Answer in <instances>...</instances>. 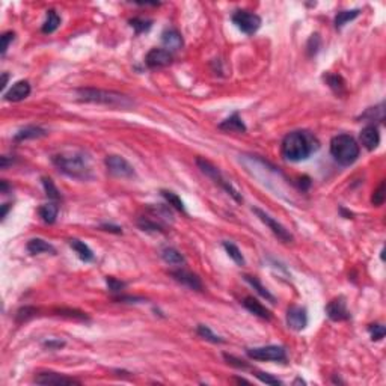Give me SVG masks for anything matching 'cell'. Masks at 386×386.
I'll return each mask as SVG.
<instances>
[{"label": "cell", "mask_w": 386, "mask_h": 386, "mask_svg": "<svg viewBox=\"0 0 386 386\" xmlns=\"http://www.w3.org/2000/svg\"><path fill=\"white\" fill-rule=\"evenodd\" d=\"M53 164L56 169L65 175L76 180H91L92 178V168L89 157L79 150L72 151H65L54 154L51 157Z\"/></svg>", "instance_id": "obj_1"}, {"label": "cell", "mask_w": 386, "mask_h": 386, "mask_svg": "<svg viewBox=\"0 0 386 386\" xmlns=\"http://www.w3.org/2000/svg\"><path fill=\"white\" fill-rule=\"evenodd\" d=\"M318 148L316 137L308 132H291L284 137L281 145L282 157L290 161L306 160Z\"/></svg>", "instance_id": "obj_2"}, {"label": "cell", "mask_w": 386, "mask_h": 386, "mask_svg": "<svg viewBox=\"0 0 386 386\" xmlns=\"http://www.w3.org/2000/svg\"><path fill=\"white\" fill-rule=\"evenodd\" d=\"M77 97L80 101L103 104V106H109V107H122L124 109V107L133 106V100L124 94L106 91V89H97V88H80V89H77Z\"/></svg>", "instance_id": "obj_3"}, {"label": "cell", "mask_w": 386, "mask_h": 386, "mask_svg": "<svg viewBox=\"0 0 386 386\" xmlns=\"http://www.w3.org/2000/svg\"><path fill=\"white\" fill-rule=\"evenodd\" d=\"M330 154L337 163L350 166L359 157V145L350 135H338L330 140Z\"/></svg>", "instance_id": "obj_4"}, {"label": "cell", "mask_w": 386, "mask_h": 386, "mask_svg": "<svg viewBox=\"0 0 386 386\" xmlns=\"http://www.w3.org/2000/svg\"><path fill=\"white\" fill-rule=\"evenodd\" d=\"M196 164H198V168L203 171V174H205L208 178H211L213 181L216 182V184H219L225 192H227L229 196H232L237 203H242L243 201V198H242V195L232 187V184L229 181H227L225 178H224V175L220 174V171L214 166V164H211L208 160L201 159V157H198L196 159Z\"/></svg>", "instance_id": "obj_5"}, {"label": "cell", "mask_w": 386, "mask_h": 386, "mask_svg": "<svg viewBox=\"0 0 386 386\" xmlns=\"http://www.w3.org/2000/svg\"><path fill=\"white\" fill-rule=\"evenodd\" d=\"M248 356L255 361H273V362H285L287 361V352L281 345H266V347L249 348Z\"/></svg>", "instance_id": "obj_6"}, {"label": "cell", "mask_w": 386, "mask_h": 386, "mask_svg": "<svg viewBox=\"0 0 386 386\" xmlns=\"http://www.w3.org/2000/svg\"><path fill=\"white\" fill-rule=\"evenodd\" d=\"M232 23L235 24L243 33L253 35L261 27V17L250 11H235L232 14Z\"/></svg>", "instance_id": "obj_7"}, {"label": "cell", "mask_w": 386, "mask_h": 386, "mask_svg": "<svg viewBox=\"0 0 386 386\" xmlns=\"http://www.w3.org/2000/svg\"><path fill=\"white\" fill-rule=\"evenodd\" d=\"M104 164L107 168V171L118 177V178H133L135 177V168L128 163V160H125L121 156H107L104 160Z\"/></svg>", "instance_id": "obj_8"}, {"label": "cell", "mask_w": 386, "mask_h": 386, "mask_svg": "<svg viewBox=\"0 0 386 386\" xmlns=\"http://www.w3.org/2000/svg\"><path fill=\"white\" fill-rule=\"evenodd\" d=\"M252 211L258 216V219L263 222V224H266L267 227L272 229V232L281 240V242H284V243H290V242H293V235L288 232V229H285V228L282 227L278 220H274L272 216H269L266 211H263V210H260V208H252Z\"/></svg>", "instance_id": "obj_9"}, {"label": "cell", "mask_w": 386, "mask_h": 386, "mask_svg": "<svg viewBox=\"0 0 386 386\" xmlns=\"http://www.w3.org/2000/svg\"><path fill=\"white\" fill-rule=\"evenodd\" d=\"M35 382L38 385H48V386H64V385H80L79 380L68 377L65 374L53 373V371H43L35 376Z\"/></svg>", "instance_id": "obj_10"}, {"label": "cell", "mask_w": 386, "mask_h": 386, "mask_svg": "<svg viewBox=\"0 0 386 386\" xmlns=\"http://www.w3.org/2000/svg\"><path fill=\"white\" fill-rule=\"evenodd\" d=\"M172 61H174V56L166 48H153L148 51V54L145 58L146 67L151 69L164 68V67L171 65Z\"/></svg>", "instance_id": "obj_11"}, {"label": "cell", "mask_w": 386, "mask_h": 386, "mask_svg": "<svg viewBox=\"0 0 386 386\" xmlns=\"http://www.w3.org/2000/svg\"><path fill=\"white\" fill-rule=\"evenodd\" d=\"M326 314L332 321H345V320H348L350 313L347 309L345 299L342 296L332 299L326 306Z\"/></svg>", "instance_id": "obj_12"}, {"label": "cell", "mask_w": 386, "mask_h": 386, "mask_svg": "<svg viewBox=\"0 0 386 386\" xmlns=\"http://www.w3.org/2000/svg\"><path fill=\"white\" fill-rule=\"evenodd\" d=\"M287 324L296 332L303 330L308 326V313L303 306H291L287 311Z\"/></svg>", "instance_id": "obj_13"}, {"label": "cell", "mask_w": 386, "mask_h": 386, "mask_svg": "<svg viewBox=\"0 0 386 386\" xmlns=\"http://www.w3.org/2000/svg\"><path fill=\"white\" fill-rule=\"evenodd\" d=\"M30 91H32L30 83H29L27 80H20V82L14 83V85L9 88V91L5 92L3 98H5L6 101L19 103V101H23V100H26V98L30 95Z\"/></svg>", "instance_id": "obj_14"}, {"label": "cell", "mask_w": 386, "mask_h": 386, "mask_svg": "<svg viewBox=\"0 0 386 386\" xmlns=\"http://www.w3.org/2000/svg\"><path fill=\"white\" fill-rule=\"evenodd\" d=\"M171 276H172L177 282H180V284L189 287V288H192V290L203 291V282H201V279H199L196 274H193V273L187 272V270H182V269H178V270L171 272Z\"/></svg>", "instance_id": "obj_15"}, {"label": "cell", "mask_w": 386, "mask_h": 386, "mask_svg": "<svg viewBox=\"0 0 386 386\" xmlns=\"http://www.w3.org/2000/svg\"><path fill=\"white\" fill-rule=\"evenodd\" d=\"M359 137H361V143L363 145V148H366L368 151L376 150L380 143V133H379L377 125H374V124H370L365 128H362Z\"/></svg>", "instance_id": "obj_16"}, {"label": "cell", "mask_w": 386, "mask_h": 386, "mask_svg": "<svg viewBox=\"0 0 386 386\" xmlns=\"http://www.w3.org/2000/svg\"><path fill=\"white\" fill-rule=\"evenodd\" d=\"M161 43L168 51H175L182 47V36L177 29H166L161 33Z\"/></svg>", "instance_id": "obj_17"}, {"label": "cell", "mask_w": 386, "mask_h": 386, "mask_svg": "<svg viewBox=\"0 0 386 386\" xmlns=\"http://www.w3.org/2000/svg\"><path fill=\"white\" fill-rule=\"evenodd\" d=\"M242 303H243V306L249 311L250 314H253L256 317L264 318V320H270L272 318V313L264 305H261V302H258L256 299H253L250 296L249 297H245Z\"/></svg>", "instance_id": "obj_18"}, {"label": "cell", "mask_w": 386, "mask_h": 386, "mask_svg": "<svg viewBox=\"0 0 386 386\" xmlns=\"http://www.w3.org/2000/svg\"><path fill=\"white\" fill-rule=\"evenodd\" d=\"M219 128L220 130H225V132H234V133H245L246 132V125L245 122L242 121L238 112H234L229 118H227L224 122L219 124Z\"/></svg>", "instance_id": "obj_19"}, {"label": "cell", "mask_w": 386, "mask_h": 386, "mask_svg": "<svg viewBox=\"0 0 386 386\" xmlns=\"http://www.w3.org/2000/svg\"><path fill=\"white\" fill-rule=\"evenodd\" d=\"M69 246H71V249L77 253V256H79L82 261L89 263V261L94 260V252H92L91 248H89L85 242H80V240H77V238H71V240H69Z\"/></svg>", "instance_id": "obj_20"}, {"label": "cell", "mask_w": 386, "mask_h": 386, "mask_svg": "<svg viewBox=\"0 0 386 386\" xmlns=\"http://www.w3.org/2000/svg\"><path fill=\"white\" fill-rule=\"evenodd\" d=\"M26 249L29 250L32 255H40V253H44V252H50V253L56 252L54 248L48 242L43 240V238H32V240H29Z\"/></svg>", "instance_id": "obj_21"}, {"label": "cell", "mask_w": 386, "mask_h": 386, "mask_svg": "<svg viewBox=\"0 0 386 386\" xmlns=\"http://www.w3.org/2000/svg\"><path fill=\"white\" fill-rule=\"evenodd\" d=\"M41 219L46 222V224H54L56 222V217L59 214V205L56 203H48V204H43L38 210Z\"/></svg>", "instance_id": "obj_22"}, {"label": "cell", "mask_w": 386, "mask_h": 386, "mask_svg": "<svg viewBox=\"0 0 386 386\" xmlns=\"http://www.w3.org/2000/svg\"><path fill=\"white\" fill-rule=\"evenodd\" d=\"M245 281L249 284L253 290H256V293L261 296V297H264V299H266V300H269L270 303H274V302H276L274 296H273L272 293H270V291H269V290H267V288H266V287H264L260 281H258V279H256V278H255V276L245 274Z\"/></svg>", "instance_id": "obj_23"}, {"label": "cell", "mask_w": 386, "mask_h": 386, "mask_svg": "<svg viewBox=\"0 0 386 386\" xmlns=\"http://www.w3.org/2000/svg\"><path fill=\"white\" fill-rule=\"evenodd\" d=\"M160 255H161L163 261L166 264H171V266H181L184 263V256L175 248H169V246L163 248Z\"/></svg>", "instance_id": "obj_24"}, {"label": "cell", "mask_w": 386, "mask_h": 386, "mask_svg": "<svg viewBox=\"0 0 386 386\" xmlns=\"http://www.w3.org/2000/svg\"><path fill=\"white\" fill-rule=\"evenodd\" d=\"M47 136V132L41 127H35V125H29L22 128L17 135H15V140H26V139H38V137Z\"/></svg>", "instance_id": "obj_25"}, {"label": "cell", "mask_w": 386, "mask_h": 386, "mask_svg": "<svg viewBox=\"0 0 386 386\" xmlns=\"http://www.w3.org/2000/svg\"><path fill=\"white\" fill-rule=\"evenodd\" d=\"M59 24H61V17L56 14V11H53V9L47 11L46 22L43 24V32L44 33H53L59 27Z\"/></svg>", "instance_id": "obj_26"}, {"label": "cell", "mask_w": 386, "mask_h": 386, "mask_svg": "<svg viewBox=\"0 0 386 386\" xmlns=\"http://www.w3.org/2000/svg\"><path fill=\"white\" fill-rule=\"evenodd\" d=\"M224 249L227 250V253L229 255V258L238 264V266H245V256L242 253V250L238 249L234 243H229V242H224Z\"/></svg>", "instance_id": "obj_27"}, {"label": "cell", "mask_w": 386, "mask_h": 386, "mask_svg": "<svg viewBox=\"0 0 386 386\" xmlns=\"http://www.w3.org/2000/svg\"><path fill=\"white\" fill-rule=\"evenodd\" d=\"M359 14H361V11H359V9L338 12V14H337V17H335V27H337V29H341L342 26H345L348 22H352V20H355L356 17H359Z\"/></svg>", "instance_id": "obj_28"}, {"label": "cell", "mask_w": 386, "mask_h": 386, "mask_svg": "<svg viewBox=\"0 0 386 386\" xmlns=\"http://www.w3.org/2000/svg\"><path fill=\"white\" fill-rule=\"evenodd\" d=\"M161 196L166 199L168 204L172 205L175 210H178V211H186L184 203H182L181 198H180L177 193H174V192H171V190H161Z\"/></svg>", "instance_id": "obj_29"}, {"label": "cell", "mask_w": 386, "mask_h": 386, "mask_svg": "<svg viewBox=\"0 0 386 386\" xmlns=\"http://www.w3.org/2000/svg\"><path fill=\"white\" fill-rule=\"evenodd\" d=\"M196 332H198L199 337H203L204 340L210 341V342H213V344H222V342H224V338H222V337L216 335V334H214L208 326H205V324H199L198 329H196Z\"/></svg>", "instance_id": "obj_30"}, {"label": "cell", "mask_w": 386, "mask_h": 386, "mask_svg": "<svg viewBox=\"0 0 386 386\" xmlns=\"http://www.w3.org/2000/svg\"><path fill=\"white\" fill-rule=\"evenodd\" d=\"M324 80H326V83L330 86V89L335 92V94H342L344 92V80H342V77L340 76H337V74H327L326 77H324Z\"/></svg>", "instance_id": "obj_31"}, {"label": "cell", "mask_w": 386, "mask_h": 386, "mask_svg": "<svg viewBox=\"0 0 386 386\" xmlns=\"http://www.w3.org/2000/svg\"><path fill=\"white\" fill-rule=\"evenodd\" d=\"M362 118H365V119L368 118L370 121H383V118H385V104L380 103L379 106L368 109V111L362 115Z\"/></svg>", "instance_id": "obj_32"}, {"label": "cell", "mask_w": 386, "mask_h": 386, "mask_svg": "<svg viewBox=\"0 0 386 386\" xmlns=\"http://www.w3.org/2000/svg\"><path fill=\"white\" fill-rule=\"evenodd\" d=\"M43 186H44L46 195L50 198V199H53V201L61 199V192L58 190V187L54 186V182H53L51 178H47V177H44V178H43Z\"/></svg>", "instance_id": "obj_33"}, {"label": "cell", "mask_w": 386, "mask_h": 386, "mask_svg": "<svg viewBox=\"0 0 386 386\" xmlns=\"http://www.w3.org/2000/svg\"><path fill=\"white\" fill-rule=\"evenodd\" d=\"M137 225L142 231H154V232H163V228L161 225H159L157 222H153L151 219L148 217H140L137 220Z\"/></svg>", "instance_id": "obj_34"}, {"label": "cell", "mask_w": 386, "mask_h": 386, "mask_svg": "<svg viewBox=\"0 0 386 386\" xmlns=\"http://www.w3.org/2000/svg\"><path fill=\"white\" fill-rule=\"evenodd\" d=\"M368 332H370V337L373 341H380L383 337H385V326L382 324H370L368 326Z\"/></svg>", "instance_id": "obj_35"}, {"label": "cell", "mask_w": 386, "mask_h": 386, "mask_svg": "<svg viewBox=\"0 0 386 386\" xmlns=\"http://www.w3.org/2000/svg\"><path fill=\"white\" fill-rule=\"evenodd\" d=\"M151 24H153L151 20H143V19H132L130 20V26L136 30V33L146 32L151 27Z\"/></svg>", "instance_id": "obj_36"}, {"label": "cell", "mask_w": 386, "mask_h": 386, "mask_svg": "<svg viewBox=\"0 0 386 386\" xmlns=\"http://www.w3.org/2000/svg\"><path fill=\"white\" fill-rule=\"evenodd\" d=\"M385 181L382 182L377 189H376V192L373 193V198H371V203L374 207H380V205H383L385 203Z\"/></svg>", "instance_id": "obj_37"}, {"label": "cell", "mask_w": 386, "mask_h": 386, "mask_svg": "<svg viewBox=\"0 0 386 386\" xmlns=\"http://www.w3.org/2000/svg\"><path fill=\"white\" fill-rule=\"evenodd\" d=\"M36 309L35 308H32V306H24V308H22V309H19L17 311V321L19 323H22V321H27L29 318H32V317H35L36 316Z\"/></svg>", "instance_id": "obj_38"}, {"label": "cell", "mask_w": 386, "mask_h": 386, "mask_svg": "<svg viewBox=\"0 0 386 386\" xmlns=\"http://www.w3.org/2000/svg\"><path fill=\"white\" fill-rule=\"evenodd\" d=\"M58 316L74 318V320H89V317H88L85 313H82V311H76V309H58Z\"/></svg>", "instance_id": "obj_39"}, {"label": "cell", "mask_w": 386, "mask_h": 386, "mask_svg": "<svg viewBox=\"0 0 386 386\" xmlns=\"http://www.w3.org/2000/svg\"><path fill=\"white\" fill-rule=\"evenodd\" d=\"M106 282H107V287L112 293H121L124 288H125V282H121L118 279H115L112 276H107L106 278Z\"/></svg>", "instance_id": "obj_40"}, {"label": "cell", "mask_w": 386, "mask_h": 386, "mask_svg": "<svg viewBox=\"0 0 386 386\" xmlns=\"http://www.w3.org/2000/svg\"><path fill=\"white\" fill-rule=\"evenodd\" d=\"M14 36H15V33L14 32H5L3 35H2V56H5L6 54V50L9 48V44L14 41Z\"/></svg>", "instance_id": "obj_41"}, {"label": "cell", "mask_w": 386, "mask_h": 386, "mask_svg": "<svg viewBox=\"0 0 386 386\" xmlns=\"http://www.w3.org/2000/svg\"><path fill=\"white\" fill-rule=\"evenodd\" d=\"M263 383H267V385H282V382L279 380V379H276V377H272L270 374H267V373H256L255 374Z\"/></svg>", "instance_id": "obj_42"}, {"label": "cell", "mask_w": 386, "mask_h": 386, "mask_svg": "<svg viewBox=\"0 0 386 386\" xmlns=\"http://www.w3.org/2000/svg\"><path fill=\"white\" fill-rule=\"evenodd\" d=\"M224 358L227 359L229 365H232V366H235V368H248V365L243 362V361H240V359H237V358H234V356H231V355H227V353H225Z\"/></svg>", "instance_id": "obj_43"}, {"label": "cell", "mask_w": 386, "mask_h": 386, "mask_svg": "<svg viewBox=\"0 0 386 386\" xmlns=\"http://www.w3.org/2000/svg\"><path fill=\"white\" fill-rule=\"evenodd\" d=\"M44 345L48 347L50 350H54V348H62V347L65 345V342H64V341L50 340V341H46V342H44Z\"/></svg>", "instance_id": "obj_44"}, {"label": "cell", "mask_w": 386, "mask_h": 386, "mask_svg": "<svg viewBox=\"0 0 386 386\" xmlns=\"http://www.w3.org/2000/svg\"><path fill=\"white\" fill-rule=\"evenodd\" d=\"M101 229H104V231H111V232H116V234H121L122 232V229L121 227H114V225H101Z\"/></svg>", "instance_id": "obj_45"}, {"label": "cell", "mask_w": 386, "mask_h": 386, "mask_svg": "<svg viewBox=\"0 0 386 386\" xmlns=\"http://www.w3.org/2000/svg\"><path fill=\"white\" fill-rule=\"evenodd\" d=\"M6 83H8V74H6V72H3V82H2V89H5Z\"/></svg>", "instance_id": "obj_46"}, {"label": "cell", "mask_w": 386, "mask_h": 386, "mask_svg": "<svg viewBox=\"0 0 386 386\" xmlns=\"http://www.w3.org/2000/svg\"><path fill=\"white\" fill-rule=\"evenodd\" d=\"M8 208H9V204H3V211H2V217H6V213H8Z\"/></svg>", "instance_id": "obj_47"}, {"label": "cell", "mask_w": 386, "mask_h": 386, "mask_svg": "<svg viewBox=\"0 0 386 386\" xmlns=\"http://www.w3.org/2000/svg\"><path fill=\"white\" fill-rule=\"evenodd\" d=\"M237 382H240V383H249V382L245 380V379H237Z\"/></svg>", "instance_id": "obj_48"}]
</instances>
